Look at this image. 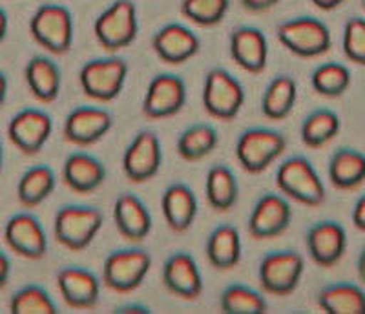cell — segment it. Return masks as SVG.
<instances>
[{
    "label": "cell",
    "instance_id": "obj_1",
    "mask_svg": "<svg viewBox=\"0 0 365 314\" xmlns=\"http://www.w3.org/2000/svg\"><path fill=\"white\" fill-rule=\"evenodd\" d=\"M276 185L285 198L294 199L305 207L324 205L327 192L325 185L307 157L294 156L279 165Z\"/></svg>",
    "mask_w": 365,
    "mask_h": 314
},
{
    "label": "cell",
    "instance_id": "obj_2",
    "mask_svg": "<svg viewBox=\"0 0 365 314\" xmlns=\"http://www.w3.org/2000/svg\"><path fill=\"white\" fill-rule=\"evenodd\" d=\"M276 37L285 50L302 59L322 57L332 46L329 26L314 17H294L279 22Z\"/></svg>",
    "mask_w": 365,
    "mask_h": 314
},
{
    "label": "cell",
    "instance_id": "obj_3",
    "mask_svg": "<svg viewBox=\"0 0 365 314\" xmlns=\"http://www.w3.org/2000/svg\"><path fill=\"white\" fill-rule=\"evenodd\" d=\"M103 223L104 216L99 208L66 205L55 214L53 236L63 247L79 253L93 243Z\"/></svg>",
    "mask_w": 365,
    "mask_h": 314
},
{
    "label": "cell",
    "instance_id": "obj_4",
    "mask_svg": "<svg viewBox=\"0 0 365 314\" xmlns=\"http://www.w3.org/2000/svg\"><path fill=\"white\" fill-rule=\"evenodd\" d=\"M93 34L101 48L110 54L128 48L139 34L135 4L132 0H113L93 22Z\"/></svg>",
    "mask_w": 365,
    "mask_h": 314
},
{
    "label": "cell",
    "instance_id": "obj_5",
    "mask_svg": "<svg viewBox=\"0 0 365 314\" xmlns=\"http://www.w3.org/2000/svg\"><path fill=\"white\" fill-rule=\"evenodd\" d=\"M128 77V62L123 57L91 59L81 68L79 83L84 96L99 103H110L120 96Z\"/></svg>",
    "mask_w": 365,
    "mask_h": 314
},
{
    "label": "cell",
    "instance_id": "obj_6",
    "mask_svg": "<svg viewBox=\"0 0 365 314\" xmlns=\"http://www.w3.org/2000/svg\"><path fill=\"white\" fill-rule=\"evenodd\" d=\"M29 34L51 55H66L73 44V17L58 4H42L29 19Z\"/></svg>",
    "mask_w": 365,
    "mask_h": 314
},
{
    "label": "cell",
    "instance_id": "obj_7",
    "mask_svg": "<svg viewBox=\"0 0 365 314\" xmlns=\"http://www.w3.org/2000/svg\"><path fill=\"white\" fill-rule=\"evenodd\" d=\"M287 148V137L278 130L249 128L236 143V157L249 174H262L278 161Z\"/></svg>",
    "mask_w": 365,
    "mask_h": 314
},
{
    "label": "cell",
    "instance_id": "obj_8",
    "mask_svg": "<svg viewBox=\"0 0 365 314\" xmlns=\"http://www.w3.org/2000/svg\"><path fill=\"white\" fill-rule=\"evenodd\" d=\"M152 267V256L143 248H120L106 256L103 283L119 294L133 293L143 285Z\"/></svg>",
    "mask_w": 365,
    "mask_h": 314
},
{
    "label": "cell",
    "instance_id": "obj_9",
    "mask_svg": "<svg viewBox=\"0 0 365 314\" xmlns=\"http://www.w3.org/2000/svg\"><path fill=\"white\" fill-rule=\"evenodd\" d=\"M245 104V88L223 68L207 74L203 84V106L217 121H234Z\"/></svg>",
    "mask_w": 365,
    "mask_h": 314
},
{
    "label": "cell",
    "instance_id": "obj_10",
    "mask_svg": "<svg viewBox=\"0 0 365 314\" xmlns=\"http://www.w3.org/2000/svg\"><path fill=\"white\" fill-rule=\"evenodd\" d=\"M305 261L296 250H276L259 261L257 280L270 296H289L298 289Z\"/></svg>",
    "mask_w": 365,
    "mask_h": 314
},
{
    "label": "cell",
    "instance_id": "obj_11",
    "mask_svg": "<svg viewBox=\"0 0 365 314\" xmlns=\"http://www.w3.org/2000/svg\"><path fill=\"white\" fill-rule=\"evenodd\" d=\"M187 104V84L172 74H159L148 83L143 99V116L152 121L174 117Z\"/></svg>",
    "mask_w": 365,
    "mask_h": 314
},
{
    "label": "cell",
    "instance_id": "obj_12",
    "mask_svg": "<svg viewBox=\"0 0 365 314\" xmlns=\"http://www.w3.org/2000/svg\"><path fill=\"white\" fill-rule=\"evenodd\" d=\"M53 132L51 116L38 108H24L11 117L8 137L11 145L26 156H35L46 146Z\"/></svg>",
    "mask_w": 365,
    "mask_h": 314
},
{
    "label": "cell",
    "instance_id": "obj_13",
    "mask_svg": "<svg viewBox=\"0 0 365 314\" xmlns=\"http://www.w3.org/2000/svg\"><path fill=\"white\" fill-rule=\"evenodd\" d=\"M163 163V148L158 133L143 130L130 141L123 153V172L132 183H146L158 176Z\"/></svg>",
    "mask_w": 365,
    "mask_h": 314
},
{
    "label": "cell",
    "instance_id": "obj_14",
    "mask_svg": "<svg viewBox=\"0 0 365 314\" xmlns=\"http://www.w3.org/2000/svg\"><path fill=\"white\" fill-rule=\"evenodd\" d=\"M4 241L11 253L26 260H42L48 253V236L38 218L29 212L11 216L4 227Z\"/></svg>",
    "mask_w": 365,
    "mask_h": 314
},
{
    "label": "cell",
    "instance_id": "obj_15",
    "mask_svg": "<svg viewBox=\"0 0 365 314\" xmlns=\"http://www.w3.org/2000/svg\"><path fill=\"white\" fill-rule=\"evenodd\" d=\"M113 117L99 106H77L64 121V139L81 148L96 145L112 130Z\"/></svg>",
    "mask_w": 365,
    "mask_h": 314
},
{
    "label": "cell",
    "instance_id": "obj_16",
    "mask_svg": "<svg viewBox=\"0 0 365 314\" xmlns=\"http://www.w3.org/2000/svg\"><path fill=\"white\" fill-rule=\"evenodd\" d=\"M292 208L285 196L265 194L257 199L249 218V234L254 240H272L289 228Z\"/></svg>",
    "mask_w": 365,
    "mask_h": 314
},
{
    "label": "cell",
    "instance_id": "obj_17",
    "mask_svg": "<svg viewBox=\"0 0 365 314\" xmlns=\"http://www.w3.org/2000/svg\"><path fill=\"white\" fill-rule=\"evenodd\" d=\"M230 57L241 70L249 74H262L269 62V42L262 29L254 26L234 28L228 41Z\"/></svg>",
    "mask_w": 365,
    "mask_h": 314
},
{
    "label": "cell",
    "instance_id": "obj_18",
    "mask_svg": "<svg viewBox=\"0 0 365 314\" xmlns=\"http://www.w3.org/2000/svg\"><path fill=\"white\" fill-rule=\"evenodd\" d=\"M163 285L185 302H194L203 293V276L188 253L172 254L163 265Z\"/></svg>",
    "mask_w": 365,
    "mask_h": 314
},
{
    "label": "cell",
    "instance_id": "obj_19",
    "mask_svg": "<svg viewBox=\"0 0 365 314\" xmlns=\"http://www.w3.org/2000/svg\"><path fill=\"white\" fill-rule=\"evenodd\" d=\"M200 37L187 26L172 22L158 29L152 37V50L166 64L178 66L200 54Z\"/></svg>",
    "mask_w": 365,
    "mask_h": 314
},
{
    "label": "cell",
    "instance_id": "obj_20",
    "mask_svg": "<svg viewBox=\"0 0 365 314\" xmlns=\"http://www.w3.org/2000/svg\"><path fill=\"white\" fill-rule=\"evenodd\" d=\"M57 287L70 309L86 310L99 303L101 281L83 267H64L57 273Z\"/></svg>",
    "mask_w": 365,
    "mask_h": 314
},
{
    "label": "cell",
    "instance_id": "obj_21",
    "mask_svg": "<svg viewBox=\"0 0 365 314\" xmlns=\"http://www.w3.org/2000/svg\"><path fill=\"white\" fill-rule=\"evenodd\" d=\"M307 250L316 265L331 269L347 250V232L336 221H319L307 232Z\"/></svg>",
    "mask_w": 365,
    "mask_h": 314
},
{
    "label": "cell",
    "instance_id": "obj_22",
    "mask_svg": "<svg viewBox=\"0 0 365 314\" xmlns=\"http://www.w3.org/2000/svg\"><path fill=\"white\" fill-rule=\"evenodd\" d=\"M113 221L117 232L132 243L145 241L152 231V216L148 207L133 194H120L115 199Z\"/></svg>",
    "mask_w": 365,
    "mask_h": 314
},
{
    "label": "cell",
    "instance_id": "obj_23",
    "mask_svg": "<svg viewBox=\"0 0 365 314\" xmlns=\"http://www.w3.org/2000/svg\"><path fill=\"white\" fill-rule=\"evenodd\" d=\"M106 179V168L97 157L86 152H75L63 165V181L75 194H90Z\"/></svg>",
    "mask_w": 365,
    "mask_h": 314
},
{
    "label": "cell",
    "instance_id": "obj_24",
    "mask_svg": "<svg viewBox=\"0 0 365 314\" xmlns=\"http://www.w3.org/2000/svg\"><path fill=\"white\" fill-rule=\"evenodd\" d=\"M161 211L166 225L174 232H187L197 218V198L190 186L174 183L161 198Z\"/></svg>",
    "mask_w": 365,
    "mask_h": 314
},
{
    "label": "cell",
    "instance_id": "obj_25",
    "mask_svg": "<svg viewBox=\"0 0 365 314\" xmlns=\"http://www.w3.org/2000/svg\"><path fill=\"white\" fill-rule=\"evenodd\" d=\"M24 78L31 96L38 103H53L61 93V70L50 57L35 55L29 59L24 68Z\"/></svg>",
    "mask_w": 365,
    "mask_h": 314
},
{
    "label": "cell",
    "instance_id": "obj_26",
    "mask_svg": "<svg viewBox=\"0 0 365 314\" xmlns=\"http://www.w3.org/2000/svg\"><path fill=\"white\" fill-rule=\"evenodd\" d=\"M205 250H207V258L214 269H234L243 256L240 231L234 225H220L208 236Z\"/></svg>",
    "mask_w": 365,
    "mask_h": 314
},
{
    "label": "cell",
    "instance_id": "obj_27",
    "mask_svg": "<svg viewBox=\"0 0 365 314\" xmlns=\"http://www.w3.org/2000/svg\"><path fill=\"white\" fill-rule=\"evenodd\" d=\"M329 181L338 191H354L365 183V156L358 150L341 148L329 161Z\"/></svg>",
    "mask_w": 365,
    "mask_h": 314
},
{
    "label": "cell",
    "instance_id": "obj_28",
    "mask_svg": "<svg viewBox=\"0 0 365 314\" xmlns=\"http://www.w3.org/2000/svg\"><path fill=\"white\" fill-rule=\"evenodd\" d=\"M205 194L207 201L214 211L228 212L232 211L240 196V185L234 172L225 165H214L207 172L205 181Z\"/></svg>",
    "mask_w": 365,
    "mask_h": 314
},
{
    "label": "cell",
    "instance_id": "obj_29",
    "mask_svg": "<svg viewBox=\"0 0 365 314\" xmlns=\"http://www.w3.org/2000/svg\"><path fill=\"white\" fill-rule=\"evenodd\" d=\"M57 179L53 170L46 165H35L21 176L17 183V199L24 208H35L55 191Z\"/></svg>",
    "mask_w": 365,
    "mask_h": 314
},
{
    "label": "cell",
    "instance_id": "obj_30",
    "mask_svg": "<svg viewBox=\"0 0 365 314\" xmlns=\"http://www.w3.org/2000/svg\"><path fill=\"white\" fill-rule=\"evenodd\" d=\"M298 99V86L291 75H276L265 88L262 97V112L267 119H285Z\"/></svg>",
    "mask_w": 365,
    "mask_h": 314
},
{
    "label": "cell",
    "instance_id": "obj_31",
    "mask_svg": "<svg viewBox=\"0 0 365 314\" xmlns=\"http://www.w3.org/2000/svg\"><path fill=\"white\" fill-rule=\"evenodd\" d=\"M318 307L327 314H365V293L353 283L329 285L319 290Z\"/></svg>",
    "mask_w": 365,
    "mask_h": 314
},
{
    "label": "cell",
    "instance_id": "obj_32",
    "mask_svg": "<svg viewBox=\"0 0 365 314\" xmlns=\"http://www.w3.org/2000/svg\"><path fill=\"white\" fill-rule=\"evenodd\" d=\"M220 143V136H217L216 128L210 124H192L188 126L181 136L178 137L175 143V150L181 159L188 163L201 161L207 156H210L214 150L217 148Z\"/></svg>",
    "mask_w": 365,
    "mask_h": 314
},
{
    "label": "cell",
    "instance_id": "obj_33",
    "mask_svg": "<svg viewBox=\"0 0 365 314\" xmlns=\"http://www.w3.org/2000/svg\"><path fill=\"white\" fill-rule=\"evenodd\" d=\"M340 128V117L332 110H316L311 116L305 117L299 128V136L307 148L318 150L331 143L338 136Z\"/></svg>",
    "mask_w": 365,
    "mask_h": 314
},
{
    "label": "cell",
    "instance_id": "obj_34",
    "mask_svg": "<svg viewBox=\"0 0 365 314\" xmlns=\"http://www.w3.org/2000/svg\"><path fill=\"white\" fill-rule=\"evenodd\" d=\"M311 86L318 96L334 99L344 96L351 86V71L340 62H325L312 71Z\"/></svg>",
    "mask_w": 365,
    "mask_h": 314
},
{
    "label": "cell",
    "instance_id": "obj_35",
    "mask_svg": "<svg viewBox=\"0 0 365 314\" xmlns=\"http://www.w3.org/2000/svg\"><path fill=\"white\" fill-rule=\"evenodd\" d=\"M220 309L225 314H265L267 300L247 285H230L221 293Z\"/></svg>",
    "mask_w": 365,
    "mask_h": 314
},
{
    "label": "cell",
    "instance_id": "obj_36",
    "mask_svg": "<svg viewBox=\"0 0 365 314\" xmlns=\"http://www.w3.org/2000/svg\"><path fill=\"white\" fill-rule=\"evenodd\" d=\"M230 0H181L182 17L200 28H212L223 22Z\"/></svg>",
    "mask_w": 365,
    "mask_h": 314
},
{
    "label": "cell",
    "instance_id": "obj_37",
    "mask_svg": "<svg viewBox=\"0 0 365 314\" xmlns=\"http://www.w3.org/2000/svg\"><path fill=\"white\" fill-rule=\"evenodd\" d=\"M11 314H57V305L41 285H26L9 300Z\"/></svg>",
    "mask_w": 365,
    "mask_h": 314
},
{
    "label": "cell",
    "instance_id": "obj_38",
    "mask_svg": "<svg viewBox=\"0 0 365 314\" xmlns=\"http://www.w3.org/2000/svg\"><path fill=\"white\" fill-rule=\"evenodd\" d=\"M344 54L347 61L365 66V19L353 17L345 22Z\"/></svg>",
    "mask_w": 365,
    "mask_h": 314
},
{
    "label": "cell",
    "instance_id": "obj_39",
    "mask_svg": "<svg viewBox=\"0 0 365 314\" xmlns=\"http://www.w3.org/2000/svg\"><path fill=\"white\" fill-rule=\"evenodd\" d=\"M282 0H241V6L250 13H265L278 6Z\"/></svg>",
    "mask_w": 365,
    "mask_h": 314
},
{
    "label": "cell",
    "instance_id": "obj_40",
    "mask_svg": "<svg viewBox=\"0 0 365 314\" xmlns=\"http://www.w3.org/2000/svg\"><path fill=\"white\" fill-rule=\"evenodd\" d=\"M353 223L358 231L365 232V196H361L353 208Z\"/></svg>",
    "mask_w": 365,
    "mask_h": 314
},
{
    "label": "cell",
    "instance_id": "obj_41",
    "mask_svg": "<svg viewBox=\"0 0 365 314\" xmlns=\"http://www.w3.org/2000/svg\"><path fill=\"white\" fill-rule=\"evenodd\" d=\"M9 274H11V263H9L8 256L0 250V289L6 287V283L9 280Z\"/></svg>",
    "mask_w": 365,
    "mask_h": 314
},
{
    "label": "cell",
    "instance_id": "obj_42",
    "mask_svg": "<svg viewBox=\"0 0 365 314\" xmlns=\"http://www.w3.org/2000/svg\"><path fill=\"white\" fill-rule=\"evenodd\" d=\"M311 2L322 11H332V9L340 8L345 0H311Z\"/></svg>",
    "mask_w": 365,
    "mask_h": 314
},
{
    "label": "cell",
    "instance_id": "obj_43",
    "mask_svg": "<svg viewBox=\"0 0 365 314\" xmlns=\"http://www.w3.org/2000/svg\"><path fill=\"white\" fill-rule=\"evenodd\" d=\"M8 28H9V19L8 13L4 9L0 8V42L4 41L6 35H8Z\"/></svg>",
    "mask_w": 365,
    "mask_h": 314
},
{
    "label": "cell",
    "instance_id": "obj_44",
    "mask_svg": "<svg viewBox=\"0 0 365 314\" xmlns=\"http://www.w3.org/2000/svg\"><path fill=\"white\" fill-rule=\"evenodd\" d=\"M115 313H123V314H148L150 310L143 305H125L117 309Z\"/></svg>",
    "mask_w": 365,
    "mask_h": 314
},
{
    "label": "cell",
    "instance_id": "obj_45",
    "mask_svg": "<svg viewBox=\"0 0 365 314\" xmlns=\"http://www.w3.org/2000/svg\"><path fill=\"white\" fill-rule=\"evenodd\" d=\"M8 77L4 75V71H0V106L4 104L6 97H8Z\"/></svg>",
    "mask_w": 365,
    "mask_h": 314
},
{
    "label": "cell",
    "instance_id": "obj_46",
    "mask_svg": "<svg viewBox=\"0 0 365 314\" xmlns=\"http://www.w3.org/2000/svg\"><path fill=\"white\" fill-rule=\"evenodd\" d=\"M356 270H358V278H360L361 283H365V248L358 256V263H356Z\"/></svg>",
    "mask_w": 365,
    "mask_h": 314
},
{
    "label": "cell",
    "instance_id": "obj_47",
    "mask_svg": "<svg viewBox=\"0 0 365 314\" xmlns=\"http://www.w3.org/2000/svg\"><path fill=\"white\" fill-rule=\"evenodd\" d=\"M2 163H4V146H2V141H0V170H2Z\"/></svg>",
    "mask_w": 365,
    "mask_h": 314
},
{
    "label": "cell",
    "instance_id": "obj_48",
    "mask_svg": "<svg viewBox=\"0 0 365 314\" xmlns=\"http://www.w3.org/2000/svg\"><path fill=\"white\" fill-rule=\"evenodd\" d=\"M361 6H364V9H365V0H361Z\"/></svg>",
    "mask_w": 365,
    "mask_h": 314
}]
</instances>
